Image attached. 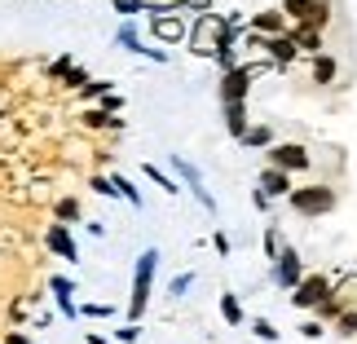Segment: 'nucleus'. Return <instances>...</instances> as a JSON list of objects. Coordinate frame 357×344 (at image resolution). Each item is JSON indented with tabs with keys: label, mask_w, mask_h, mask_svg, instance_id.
Here are the masks:
<instances>
[{
	"label": "nucleus",
	"mask_w": 357,
	"mask_h": 344,
	"mask_svg": "<svg viewBox=\"0 0 357 344\" xmlns=\"http://www.w3.org/2000/svg\"><path fill=\"white\" fill-rule=\"evenodd\" d=\"M155 269H159V247H146L132 265V296H128V322H142L150 309V292H155Z\"/></svg>",
	"instance_id": "nucleus-1"
},
{
	"label": "nucleus",
	"mask_w": 357,
	"mask_h": 344,
	"mask_svg": "<svg viewBox=\"0 0 357 344\" xmlns=\"http://www.w3.org/2000/svg\"><path fill=\"white\" fill-rule=\"evenodd\" d=\"M296 216H331L335 203H340V190L326 186V181H313V186H291V195H287Z\"/></svg>",
	"instance_id": "nucleus-2"
},
{
	"label": "nucleus",
	"mask_w": 357,
	"mask_h": 344,
	"mask_svg": "<svg viewBox=\"0 0 357 344\" xmlns=\"http://www.w3.org/2000/svg\"><path fill=\"white\" fill-rule=\"evenodd\" d=\"M265 71H278L269 58L265 62H238L221 71V102H247V93H252V80H260Z\"/></svg>",
	"instance_id": "nucleus-3"
},
{
	"label": "nucleus",
	"mask_w": 357,
	"mask_h": 344,
	"mask_svg": "<svg viewBox=\"0 0 357 344\" xmlns=\"http://www.w3.org/2000/svg\"><path fill=\"white\" fill-rule=\"evenodd\" d=\"M168 163H172L176 181H181V186L190 190V195L199 199V208H203V212H208V216H216V212H221V203H216V195H212L208 186H203V172H199V168H195V163H190L185 155H168Z\"/></svg>",
	"instance_id": "nucleus-4"
},
{
	"label": "nucleus",
	"mask_w": 357,
	"mask_h": 344,
	"mask_svg": "<svg viewBox=\"0 0 357 344\" xmlns=\"http://www.w3.org/2000/svg\"><path fill=\"white\" fill-rule=\"evenodd\" d=\"M282 13L291 18V27H331V0H282Z\"/></svg>",
	"instance_id": "nucleus-5"
},
{
	"label": "nucleus",
	"mask_w": 357,
	"mask_h": 344,
	"mask_svg": "<svg viewBox=\"0 0 357 344\" xmlns=\"http://www.w3.org/2000/svg\"><path fill=\"white\" fill-rule=\"evenodd\" d=\"M331 287H335L331 274H322V269H318V274H305V278L291 287V305H296L300 313H305V309H318L322 300L331 296Z\"/></svg>",
	"instance_id": "nucleus-6"
},
{
	"label": "nucleus",
	"mask_w": 357,
	"mask_h": 344,
	"mask_svg": "<svg viewBox=\"0 0 357 344\" xmlns=\"http://www.w3.org/2000/svg\"><path fill=\"white\" fill-rule=\"evenodd\" d=\"M269 278H273V287L291 292V287H296L300 278H305V256H300L291 243H282V252L273 256V274H269Z\"/></svg>",
	"instance_id": "nucleus-7"
},
{
	"label": "nucleus",
	"mask_w": 357,
	"mask_h": 344,
	"mask_svg": "<svg viewBox=\"0 0 357 344\" xmlns=\"http://www.w3.org/2000/svg\"><path fill=\"white\" fill-rule=\"evenodd\" d=\"M269 163H273V168H282V172H309L313 155H309L305 142H273L269 146Z\"/></svg>",
	"instance_id": "nucleus-8"
},
{
	"label": "nucleus",
	"mask_w": 357,
	"mask_h": 344,
	"mask_svg": "<svg viewBox=\"0 0 357 344\" xmlns=\"http://www.w3.org/2000/svg\"><path fill=\"white\" fill-rule=\"evenodd\" d=\"M115 45H119V49H128V53H137V58L168 62V49H150L146 40H142V31H137V22H132V18H123V22L115 27Z\"/></svg>",
	"instance_id": "nucleus-9"
},
{
	"label": "nucleus",
	"mask_w": 357,
	"mask_h": 344,
	"mask_svg": "<svg viewBox=\"0 0 357 344\" xmlns=\"http://www.w3.org/2000/svg\"><path fill=\"white\" fill-rule=\"evenodd\" d=\"M185 31H190V27H185L181 18H176L172 9H163V13H155V18H150V36L163 40V45H181Z\"/></svg>",
	"instance_id": "nucleus-10"
},
{
	"label": "nucleus",
	"mask_w": 357,
	"mask_h": 344,
	"mask_svg": "<svg viewBox=\"0 0 357 344\" xmlns=\"http://www.w3.org/2000/svg\"><path fill=\"white\" fill-rule=\"evenodd\" d=\"M45 247H49V252H58L62 260H71V265L79 260V247H75V239H71V225H62V221L45 230Z\"/></svg>",
	"instance_id": "nucleus-11"
},
{
	"label": "nucleus",
	"mask_w": 357,
	"mask_h": 344,
	"mask_svg": "<svg viewBox=\"0 0 357 344\" xmlns=\"http://www.w3.org/2000/svg\"><path fill=\"white\" fill-rule=\"evenodd\" d=\"M252 31H260V36H287L291 31V18H287L282 9H260V13H252Z\"/></svg>",
	"instance_id": "nucleus-12"
},
{
	"label": "nucleus",
	"mask_w": 357,
	"mask_h": 344,
	"mask_svg": "<svg viewBox=\"0 0 357 344\" xmlns=\"http://www.w3.org/2000/svg\"><path fill=\"white\" fill-rule=\"evenodd\" d=\"M260 190H265V195L269 199H287V195H291V172H282V168H273V163H265V172H260V181H256Z\"/></svg>",
	"instance_id": "nucleus-13"
},
{
	"label": "nucleus",
	"mask_w": 357,
	"mask_h": 344,
	"mask_svg": "<svg viewBox=\"0 0 357 344\" xmlns=\"http://www.w3.org/2000/svg\"><path fill=\"white\" fill-rule=\"evenodd\" d=\"M221 106H225V133L238 142V137L247 133V124H252L247 119V102H221Z\"/></svg>",
	"instance_id": "nucleus-14"
},
{
	"label": "nucleus",
	"mask_w": 357,
	"mask_h": 344,
	"mask_svg": "<svg viewBox=\"0 0 357 344\" xmlns=\"http://www.w3.org/2000/svg\"><path fill=\"white\" fill-rule=\"evenodd\" d=\"M238 146H247V150H269L273 146V128H269V124H247V133L238 137Z\"/></svg>",
	"instance_id": "nucleus-15"
},
{
	"label": "nucleus",
	"mask_w": 357,
	"mask_h": 344,
	"mask_svg": "<svg viewBox=\"0 0 357 344\" xmlns=\"http://www.w3.org/2000/svg\"><path fill=\"white\" fill-rule=\"evenodd\" d=\"M79 119H84V128H123V119L115 111H106V106H89Z\"/></svg>",
	"instance_id": "nucleus-16"
},
{
	"label": "nucleus",
	"mask_w": 357,
	"mask_h": 344,
	"mask_svg": "<svg viewBox=\"0 0 357 344\" xmlns=\"http://www.w3.org/2000/svg\"><path fill=\"white\" fill-rule=\"evenodd\" d=\"M291 36H296V49L300 53H309V58H313V53H322V31H318V27H291Z\"/></svg>",
	"instance_id": "nucleus-17"
},
{
	"label": "nucleus",
	"mask_w": 357,
	"mask_h": 344,
	"mask_svg": "<svg viewBox=\"0 0 357 344\" xmlns=\"http://www.w3.org/2000/svg\"><path fill=\"white\" fill-rule=\"evenodd\" d=\"M111 186H115V195L128 203V208H146V199H142V190H137L123 172H111Z\"/></svg>",
	"instance_id": "nucleus-18"
},
{
	"label": "nucleus",
	"mask_w": 357,
	"mask_h": 344,
	"mask_svg": "<svg viewBox=\"0 0 357 344\" xmlns=\"http://www.w3.org/2000/svg\"><path fill=\"white\" fill-rule=\"evenodd\" d=\"M335 75H340V62L331 53H313V84H331Z\"/></svg>",
	"instance_id": "nucleus-19"
},
{
	"label": "nucleus",
	"mask_w": 357,
	"mask_h": 344,
	"mask_svg": "<svg viewBox=\"0 0 357 344\" xmlns=\"http://www.w3.org/2000/svg\"><path fill=\"white\" fill-rule=\"evenodd\" d=\"M142 172H146V177H150V181H155L159 190H163V195H181V190H185L181 181H176V177H168V172H163V168H159V163H146V168H142Z\"/></svg>",
	"instance_id": "nucleus-20"
},
{
	"label": "nucleus",
	"mask_w": 357,
	"mask_h": 344,
	"mask_svg": "<svg viewBox=\"0 0 357 344\" xmlns=\"http://www.w3.org/2000/svg\"><path fill=\"white\" fill-rule=\"evenodd\" d=\"M221 318H225L229 327H243V322H247V313H243V300H238L234 292H221Z\"/></svg>",
	"instance_id": "nucleus-21"
},
{
	"label": "nucleus",
	"mask_w": 357,
	"mask_h": 344,
	"mask_svg": "<svg viewBox=\"0 0 357 344\" xmlns=\"http://www.w3.org/2000/svg\"><path fill=\"white\" fill-rule=\"evenodd\" d=\"M331 292H335L340 300H344V309H349V305H357V274H344V278H340V283L331 287Z\"/></svg>",
	"instance_id": "nucleus-22"
},
{
	"label": "nucleus",
	"mask_w": 357,
	"mask_h": 344,
	"mask_svg": "<svg viewBox=\"0 0 357 344\" xmlns=\"http://www.w3.org/2000/svg\"><path fill=\"white\" fill-rule=\"evenodd\" d=\"M58 221H62V225H75V221H79V199H71V195L58 199Z\"/></svg>",
	"instance_id": "nucleus-23"
},
{
	"label": "nucleus",
	"mask_w": 357,
	"mask_h": 344,
	"mask_svg": "<svg viewBox=\"0 0 357 344\" xmlns=\"http://www.w3.org/2000/svg\"><path fill=\"white\" fill-rule=\"evenodd\" d=\"M335 336H357V305H349V309L335 318Z\"/></svg>",
	"instance_id": "nucleus-24"
},
{
	"label": "nucleus",
	"mask_w": 357,
	"mask_h": 344,
	"mask_svg": "<svg viewBox=\"0 0 357 344\" xmlns=\"http://www.w3.org/2000/svg\"><path fill=\"white\" fill-rule=\"evenodd\" d=\"M252 336L265 340V344H278V327H273L269 318H256V322H252Z\"/></svg>",
	"instance_id": "nucleus-25"
},
{
	"label": "nucleus",
	"mask_w": 357,
	"mask_h": 344,
	"mask_svg": "<svg viewBox=\"0 0 357 344\" xmlns=\"http://www.w3.org/2000/svg\"><path fill=\"white\" fill-rule=\"evenodd\" d=\"M190 287H195V274H190V269H185V274H176V278L168 283V296H172V300H181V296L190 292Z\"/></svg>",
	"instance_id": "nucleus-26"
},
{
	"label": "nucleus",
	"mask_w": 357,
	"mask_h": 344,
	"mask_svg": "<svg viewBox=\"0 0 357 344\" xmlns=\"http://www.w3.org/2000/svg\"><path fill=\"white\" fill-rule=\"evenodd\" d=\"M49 292H53V296H75V278H66V274H53V278H49Z\"/></svg>",
	"instance_id": "nucleus-27"
},
{
	"label": "nucleus",
	"mask_w": 357,
	"mask_h": 344,
	"mask_svg": "<svg viewBox=\"0 0 357 344\" xmlns=\"http://www.w3.org/2000/svg\"><path fill=\"white\" fill-rule=\"evenodd\" d=\"M111 89H115L111 80H89V84L79 89V98H89V102H93V98H102V93H111Z\"/></svg>",
	"instance_id": "nucleus-28"
},
{
	"label": "nucleus",
	"mask_w": 357,
	"mask_h": 344,
	"mask_svg": "<svg viewBox=\"0 0 357 344\" xmlns=\"http://www.w3.org/2000/svg\"><path fill=\"white\" fill-rule=\"evenodd\" d=\"M278 252H282V234L269 225V230H265V260H273Z\"/></svg>",
	"instance_id": "nucleus-29"
},
{
	"label": "nucleus",
	"mask_w": 357,
	"mask_h": 344,
	"mask_svg": "<svg viewBox=\"0 0 357 344\" xmlns=\"http://www.w3.org/2000/svg\"><path fill=\"white\" fill-rule=\"evenodd\" d=\"M115 340L119 344H137V340H142V322H123L119 331H115Z\"/></svg>",
	"instance_id": "nucleus-30"
},
{
	"label": "nucleus",
	"mask_w": 357,
	"mask_h": 344,
	"mask_svg": "<svg viewBox=\"0 0 357 344\" xmlns=\"http://www.w3.org/2000/svg\"><path fill=\"white\" fill-rule=\"evenodd\" d=\"M62 84H66V89H84V84H89V71H84V66H71V71L62 75Z\"/></svg>",
	"instance_id": "nucleus-31"
},
{
	"label": "nucleus",
	"mask_w": 357,
	"mask_h": 344,
	"mask_svg": "<svg viewBox=\"0 0 357 344\" xmlns=\"http://www.w3.org/2000/svg\"><path fill=\"white\" fill-rule=\"evenodd\" d=\"M185 0H142V9L146 13H163V9H181Z\"/></svg>",
	"instance_id": "nucleus-32"
},
{
	"label": "nucleus",
	"mask_w": 357,
	"mask_h": 344,
	"mask_svg": "<svg viewBox=\"0 0 357 344\" xmlns=\"http://www.w3.org/2000/svg\"><path fill=\"white\" fill-rule=\"evenodd\" d=\"M115 305H79V318H111Z\"/></svg>",
	"instance_id": "nucleus-33"
},
{
	"label": "nucleus",
	"mask_w": 357,
	"mask_h": 344,
	"mask_svg": "<svg viewBox=\"0 0 357 344\" xmlns=\"http://www.w3.org/2000/svg\"><path fill=\"white\" fill-rule=\"evenodd\" d=\"M111 9L123 13V18H132V13H146V9H142V0H111Z\"/></svg>",
	"instance_id": "nucleus-34"
},
{
	"label": "nucleus",
	"mask_w": 357,
	"mask_h": 344,
	"mask_svg": "<svg viewBox=\"0 0 357 344\" xmlns=\"http://www.w3.org/2000/svg\"><path fill=\"white\" fill-rule=\"evenodd\" d=\"M300 331H305V340H322V336H326V322H322V318H309Z\"/></svg>",
	"instance_id": "nucleus-35"
},
{
	"label": "nucleus",
	"mask_w": 357,
	"mask_h": 344,
	"mask_svg": "<svg viewBox=\"0 0 357 344\" xmlns=\"http://www.w3.org/2000/svg\"><path fill=\"white\" fill-rule=\"evenodd\" d=\"M71 66H75V62H71V53H62L58 62H49V75H53V80H62L66 71H71Z\"/></svg>",
	"instance_id": "nucleus-36"
},
{
	"label": "nucleus",
	"mask_w": 357,
	"mask_h": 344,
	"mask_svg": "<svg viewBox=\"0 0 357 344\" xmlns=\"http://www.w3.org/2000/svg\"><path fill=\"white\" fill-rule=\"evenodd\" d=\"M93 190H98L102 199H119V195H115V186H111V177H93Z\"/></svg>",
	"instance_id": "nucleus-37"
},
{
	"label": "nucleus",
	"mask_w": 357,
	"mask_h": 344,
	"mask_svg": "<svg viewBox=\"0 0 357 344\" xmlns=\"http://www.w3.org/2000/svg\"><path fill=\"white\" fill-rule=\"evenodd\" d=\"M98 102L106 106V111H115V115L123 111V98H119V93H115V89H111V93H102V98H98Z\"/></svg>",
	"instance_id": "nucleus-38"
},
{
	"label": "nucleus",
	"mask_w": 357,
	"mask_h": 344,
	"mask_svg": "<svg viewBox=\"0 0 357 344\" xmlns=\"http://www.w3.org/2000/svg\"><path fill=\"white\" fill-rule=\"evenodd\" d=\"M252 208H256V212H269V195H265V190H260V186L252 190Z\"/></svg>",
	"instance_id": "nucleus-39"
},
{
	"label": "nucleus",
	"mask_w": 357,
	"mask_h": 344,
	"mask_svg": "<svg viewBox=\"0 0 357 344\" xmlns=\"http://www.w3.org/2000/svg\"><path fill=\"white\" fill-rule=\"evenodd\" d=\"M212 247H216L221 256H229V234H225V230H216V234H212Z\"/></svg>",
	"instance_id": "nucleus-40"
},
{
	"label": "nucleus",
	"mask_w": 357,
	"mask_h": 344,
	"mask_svg": "<svg viewBox=\"0 0 357 344\" xmlns=\"http://www.w3.org/2000/svg\"><path fill=\"white\" fill-rule=\"evenodd\" d=\"M0 344H31V336H26V331H9Z\"/></svg>",
	"instance_id": "nucleus-41"
},
{
	"label": "nucleus",
	"mask_w": 357,
	"mask_h": 344,
	"mask_svg": "<svg viewBox=\"0 0 357 344\" xmlns=\"http://www.w3.org/2000/svg\"><path fill=\"white\" fill-rule=\"evenodd\" d=\"M185 9H195V13H208V9H212V0H185Z\"/></svg>",
	"instance_id": "nucleus-42"
},
{
	"label": "nucleus",
	"mask_w": 357,
	"mask_h": 344,
	"mask_svg": "<svg viewBox=\"0 0 357 344\" xmlns=\"http://www.w3.org/2000/svg\"><path fill=\"white\" fill-rule=\"evenodd\" d=\"M84 230H89V234H93V239H106V225H102V221H89V225H84Z\"/></svg>",
	"instance_id": "nucleus-43"
},
{
	"label": "nucleus",
	"mask_w": 357,
	"mask_h": 344,
	"mask_svg": "<svg viewBox=\"0 0 357 344\" xmlns=\"http://www.w3.org/2000/svg\"><path fill=\"white\" fill-rule=\"evenodd\" d=\"M84 340H89V344H119V340H106V336H98V331H89Z\"/></svg>",
	"instance_id": "nucleus-44"
}]
</instances>
